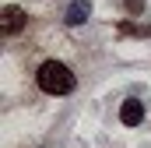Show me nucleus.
I'll use <instances>...</instances> for the list:
<instances>
[{
  "mask_svg": "<svg viewBox=\"0 0 151 148\" xmlns=\"http://www.w3.org/2000/svg\"><path fill=\"white\" fill-rule=\"evenodd\" d=\"M0 28H4L7 36H18V32L25 28V11L14 7V4H7V7L0 11Z\"/></svg>",
  "mask_w": 151,
  "mask_h": 148,
  "instance_id": "nucleus-2",
  "label": "nucleus"
},
{
  "mask_svg": "<svg viewBox=\"0 0 151 148\" xmlns=\"http://www.w3.org/2000/svg\"><path fill=\"white\" fill-rule=\"evenodd\" d=\"M144 120V106L137 102V99H127L123 106H119V123H127V127H137Z\"/></svg>",
  "mask_w": 151,
  "mask_h": 148,
  "instance_id": "nucleus-3",
  "label": "nucleus"
},
{
  "mask_svg": "<svg viewBox=\"0 0 151 148\" xmlns=\"http://www.w3.org/2000/svg\"><path fill=\"white\" fill-rule=\"evenodd\" d=\"M127 11H130V14H141V11H144V0H127Z\"/></svg>",
  "mask_w": 151,
  "mask_h": 148,
  "instance_id": "nucleus-6",
  "label": "nucleus"
},
{
  "mask_svg": "<svg viewBox=\"0 0 151 148\" xmlns=\"http://www.w3.org/2000/svg\"><path fill=\"white\" fill-rule=\"evenodd\" d=\"M119 32H123V36H151V28H144V25H130V21H123Z\"/></svg>",
  "mask_w": 151,
  "mask_h": 148,
  "instance_id": "nucleus-5",
  "label": "nucleus"
},
{
  "mask_svg": "<svg viewBox=\"0 0 151 148\" xmlns=\"http://www.w3.org/2000/svg\"><path fill=\"white\" fill-rule=\"evenodd\" d=\"M39 88L42 92H49V95H67V92H74V74L67 64H60V60H46L35 74Z\"/></svg>",
  "mask_w": 151,
  "mask_h": 148,
  "instance_id": "nucleus-1",
  "label": "nucleus"
},
{
  "mask_svg": "<svg viewBox=\"0 0 151 148\" xmlns=\"http://www.w3.org/2000/svg\"><path fill=\"white\" fill-rule=\"evenodd\" d=\"M88 14H91V4H88V0H74V4L67 7V25H81V21H88Z\"/></svg>",
  "mask_w": 151,
  "mask_h": 148,
  "instance_id": "nucleus-4",
  "label": "nucleus"
}]
</instances>
